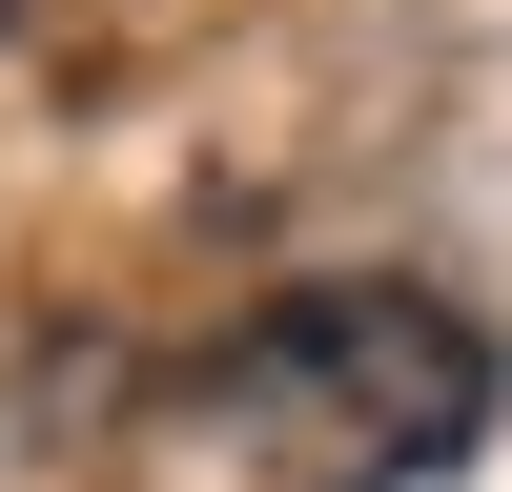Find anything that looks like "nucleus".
Listing matches in <instances>:
<instances>
[{"label": "nucleus", "mask_w": 512, "mask_h": 492, "mask_svg": "<svg viewBox=\"0 0 512 492\" xmlns=\"http://www.w3.org/2000/svg\"><path fill=\"white\" fill-rule=\"evenodd\" d=\"M205 410L308 451V492H431L492 431V328L431 308V287H287L267 328H226Z\"/></svg>", "instance_id": "1"}, {"label": "nucleus", "mask_w": 512, "mask_h": 492, "mask_svg": "<svg viewBox=\"0 0 512 492\" xmlns=\"http://www.w3.org/2000/svg\"><path fill=\"white\" fill-rule=\"evenodd\" d=\"M0 21H21V0H0Z\"/></svg>", "instance_id": "2"}]
</instances>
